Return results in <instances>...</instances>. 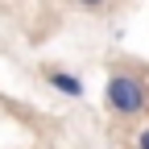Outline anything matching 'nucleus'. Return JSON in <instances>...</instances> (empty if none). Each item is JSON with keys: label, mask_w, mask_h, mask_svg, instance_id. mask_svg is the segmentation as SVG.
<instances>
[{"label": "nucleus", "mask_w": 149, "mask_h": 149, "mask_svg": "<svg viewBox=\"0 0 149 149\" xmlns=\"http://www.w3.org/2000/svg\"><path fill=\"white\" fill-rule=\"evenodd\" d=\"M104 104L116 112V116H137L149 104V87L137 74H112L108 87H104Z\"/></svg>", "instance_id": "obj_1"}, {"label": "nucleus", "mask_w": 149, "mask_h": 149, "mask_svg": "<svg viewBox=\"0 0 149 149\" xmlns=\"http://www.w3.org/2000/svg\"><path fill=\"white\" fill-rule=\"evenodd\" d=\"M42 74H46V83H50L54 91H62V95H70V100H79V95H83L79 74H70V70H54V66H46Z\"/></svg>", "instance_id": "obj_2"}, {"label": "nucleus", "mask_w": 149, "mask_h": 149, "mask_svg": "<svg viewBox=\"0 0 149 149\" xmlns=\"http://www.w3.org/2000/svg\"><path fill=\"white\" fill-rule=\"evenodd\" d=\"M137 149H149V124L141 128V133H137Z\"/></svg>", "instance_id": "obj_3"}, {"label": "nucleus", "mask_w": 149, "mask_h": 149, "mask_svg": "<svg viewBox=\"0 0 149 149\" xmlns=\"http://www.w3.org/2000/svg\"><path fill=\"white\" fill-rule=\"evenodd\" d=\"M74 4H79V8H104L108 0H74Z\"/></svg>", "instance_id": "obj_4"}]
</instances>
